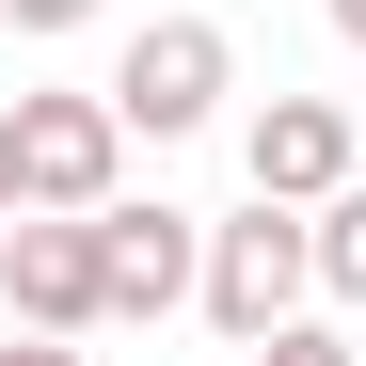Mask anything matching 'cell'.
Returning <instances> with one entry per match:
<instances>
[{"mask_svg":"<svg viewBox=\"0 0 366 366\" xmlns=\"http://www.w3.org/2000/svg\"><path fill=\"white\" fill-rule=\"evenodd\" d=\"M335 32H350V48H366V0H335Z\"/></svg>","mask_w":366,"mask_h":366,"instance_id":"cell-12","label":"cell"},{"mask_svg":"<svg viewBox=\"0 0 366 366\" xmlns=\"http://www.w3.org/2000/svg\"><path fill=\"white\" fill-rule=\"evenodd\" d=\"M112 159H128V112H112V96H16L32 207H112Z\"/></svg>","mask_w":366,"mask_h":366,"instance_id":"cell-5","label":"cell"},{"mask_svg":"<svg viewBox=\"0 0 366 366\" xmlns=\"http://www.w3.org/2000/svg\"><path fill=\"white\" fill-rule=\"evenodd\" d=\"M0 32H16V16H0Z\"/></svg>","mask_w":366,"mask_h":366,"instance_id":"cell-13","label":"cell"},{"mask_svg":"<svg viewBox=\"0 0 366 366\" xmlns=\"http://www.w3.org/2000/svg\"><path fill=\"white\" fill-rule=\"evenodd\" d=\"M32 207V175H16V112H0V223H16Z\"/></svg>","mask_w":366,"mask_h":366,"instance_id":"cell-10","label":"cell"},{"mask_svg":"<svg viewBox=\"0 0 366 366\" xmlns=\"http://www.w3.org/2000/svg\"><path fill=\"white\" fill-rule=\"evenodd\" d=\"M0 302H16V335H96V207H16L0 223Z\"/></svg>","mask_w":366,"mask_h":366,"instance_id":"cell-2","label":"cell"},{"mask_svg":"<svg viewBox=\"0 0 366 366\" xmlns=\"http://www.w3.org/2000/svg\"><path fill=\"white\" fill-rule=\"evenodd\" d=\"M0 16H16V32H80L96 0H0Z\"/></svg>","mask_w":366,"mask_h":366,"instance_id":"cell-9","label":"cell"},{"mask_svg":"<svg viewBox=\"0 0 366 366\" xmlns=\"http://www.w3.org/2000/svg\"><path fill=\"white\" fill-rule=\"evenodd\" d=\"M0 366H80V350H64V335H32V350H0Z\"/></svg>","mask_w":366,"mask_h":366,"instance_id":"cell-11","label":"cell"},{"mask_svg":"<svg viewBox=\"0 0 366 366\" xmlns=\"http://www.w3.org/2000/svg\"><path fill=\"white\" fill-rule=\"evenodd\" d=\"M207 287V223L192 207H96V302L112 319H175Z\"/></svg>","mask_w":366,"mask_h":366,"instance_id":"cell-4","label":"cell"},{"mask_svg":"<svg viewBox=\"0 0 366 366\" xmlns=\"http://www.w3.org/2000/svg\"><path fill=\"white\" fill-rule=\"evenodd\" d=\"M223 80H239V48H223V16H159L128 64H112V112H128L144 144H175V128H207L223 112Z\"/></svg>","mask_w":366,"mask_h":366,"instance_id":"cell-3","label":"cell"},{"mask_svg":"<svg viewBox=\"0 0 366 366\" xmlns=\"http://www.w3.org/2000/svg\"><path fill=\"white\" fill-rule=\"evenodd\" d=\"M302 287H319V223H302V207H239V223H207V335H239V350H255V335H287L302 319Z\"/></svg>","mask_w":366,"mask_h":366,"instance_id":"cell-1","label":"cell"},{"mask_svg":"<svg viewBox=\"0 0 366 366\" xmlns=\"http://www.w3.org/2000/svg\"><path fill=\"white\" fill-rule=\"evenodd\" d=\"M319 287H335V302H366V175L319 207Z\"/></svg>","mask_w":366,"mask_h":366,"instance_id":"cell-7","label":"cell"},{"mask_svg":"<svg viewBox=\"0 0 366 366\" xmlns=\"http://www.w3.org/2000/svg\"><path fill=\"white\" fill-rule=\"evenodd\" d=\"M239 175H255L271 207H335L350 192V112L335 96H271L255 128H239Z\"/></svg>","mask_w":366,"mask_h":366,"instance_id":"cell-6","label":"cell"},{"mask_svg":"<svg viewBox=\"0 0 366 366\" xmlns=\"http://www.w3.org/2000/svg\"><path fill=\"white\" fill-rule=\"evenodd\" d=\"M255 366H366L350 335H319V319H287V335H255Z\"/></svg>","mask_w":366,"mask_h":366,"instance_id":"cell-8","label":"cell"}]
</instances>
